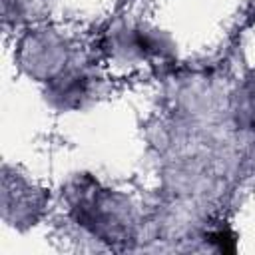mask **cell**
Wrapping results in <instances>:
<instances>
[{
	"mask_svg": "<svg viewBox=\"0 0 255 255\" xmlns=\"http://www.w3.org/2000/svg\"><path fill=\"white\" fill-rule=\"evenodd\" d=\"M209 239H211L213 243H217L221 251H233V249H235V239H233V235H231L229 231L219 229V231L211 233V235H209Z\"/></svg>",
	"mask_w": 255,
	"mask_h": 255,
	"instance_id": "obj_1",
	"label": "cell"
}]
</instances>
